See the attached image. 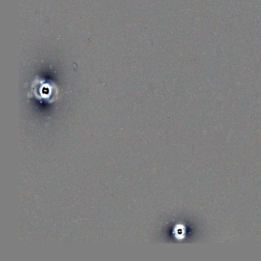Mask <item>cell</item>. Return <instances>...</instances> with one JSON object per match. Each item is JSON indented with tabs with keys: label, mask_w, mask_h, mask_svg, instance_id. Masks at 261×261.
<instances>
[{
	"label": "cell",
	"mask_w": 261,
	"mask_h": 261,
	"mask_svg": "<svg viewBox=\"0 0 261 261\" xmlns=\"http://www.w3.org/2000/svg\"><path fill=\"white\" fill-rule=\"evenodd\" d=\"M33 91L35 97L38 100H46L50 103L56 100L59 94L57 88L55 85L44 83L42 81L36 82L33 84Z\"/></svg>",
	"instance_id": "1"
}]
</instances>
